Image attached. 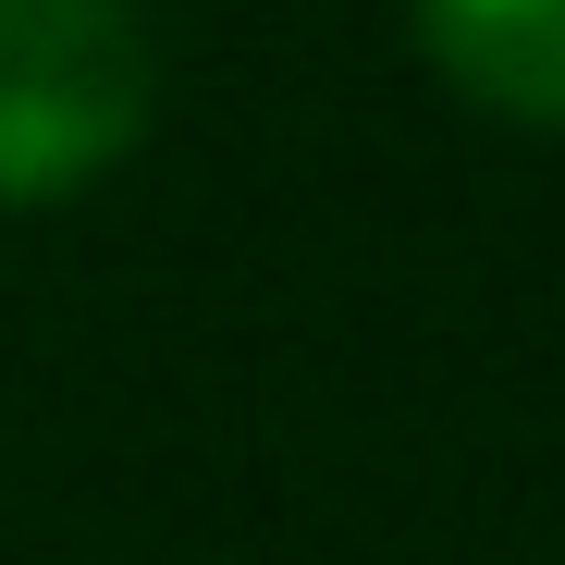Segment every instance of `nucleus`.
I'll return each mask as SVG.
<instances>
[{"mask_svg":"<svg viewBox=\"0 0 565 565\" xmlns=\"http://www.w3.org/2000/svg\"><path fill=\"white\" fill-rule=\"evenodd\" d=\"M160 111V62L124 0H0V210L86 198L136 160Z\"/></svg>","mask_w":565,"mask_h":565,"instance_id":"f257e3e1","label":"nucleus"},{"mask_svg":"<svg viewBox=\"0 0 565 565\" xmlns=\"http://www.w3.org/2000/svg\"><path fill=\"white\" fill-rule=\"evenodd\" d=\"M406 25L467 111L565 136V0H406Z\"/></svg>","mask_w":565,"mask_h":565,"instance_id":"f03ea898","label":"nucleus"}]
</instances>
